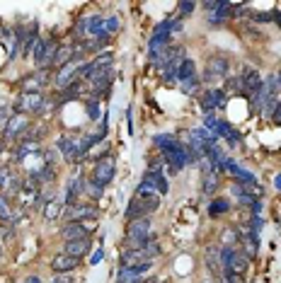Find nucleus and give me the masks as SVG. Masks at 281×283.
<instances>
[{
  "label": "nucleus",
  "instance_id": "obj_1",
  "mask_svg": "<svg viewBox=\"0 0 281 283\" xmlns=\"http://www.w3.org/2000/svg\"><path fill=\"white\" fill-rule=\"evenodd\" d=\"M160 208V196H140L136 194L133 198L129 201V206H126V220H140V218H148L153 211H158Z\"/></svg>",
  "mask_w": 281,
  "mask_h": 283
},
{
  "label": "nucleus",
  "instance_id": "obj_2",
  "mask_svg": "<svg viewBox=\"0 0 281 283\" xmlns=\"http://www.w3.org/2000/svg\"><path fill=\"white\" fill-rule=\"evenodd\" d=\"M170 191V182H167V177L162 172H148L143 174V179L138 182V186H136V194L140 196H165Z\"/></svg>",
  "mask_w": 281,
  "mask_h": 283
},
{
  "label": "nucleus",
  "instance_id": "obj_3",
  "mask_svg": "<svg viewBox=\"0 0 281 283\" xmlns=\"http://www.w3.org/2000/svg\"><path fill=\"white\" fill-rule=\"evenodd\" d=\"M250 259L238 250V247H226L221 245V271H233V273H242L248 271Z\"/></svg>",
  "mask_w": 281,
  "mask_h": 283
},
{
  "label": "nucleus",
  "instance_id": "obj_4",
  "mask_svg": "<svg viewBox=\"0 0 281 283\" xmlns=\"http://www.w3.org/2000/svg\"><path fill=\"white\" fill-rule=\"evenodd\" d=\"M151 239L153 237H151V220H148V218L131 220L129 230H126V242H129V250H143Z\"/></svg>",
  "mask_w": 281,
  "mask_h": 283
},
{
  "label": "nucleus",
  "instance_id": "obj_5",
  "mask_svg": "<svg viewBox=\"0 0 281 283\" xmlns=\"http://www.w3.org/2000/svg\"><path fill=\"white\" fill-rule=\"evenodd\" d=\"M15 109L20 114H39L46 109V95L42 92H22L17 102H15Z\"/></svg>",
  "mask_w": 281,
  "mask_h": 283
},
{
  "label": "nucleus",
  "instance_id": "obj_6",
  "mask_svg": "<svg viewBox=\"0 0 281 283\" xmlns=\"http://www.w3.org/2000/svg\"><path fill=\"white\" fill-rule=\"evenodd\" d=\"M97 216H99V211L95 204H80V201H78L76 206L63 208L65 223H85V220H95Z\"/></svg>",
  "mask_w": 281,
  "mask_h": 283
},
{
  "label": "nucleus",
  "instance_id": "obj_7",
  "mask_svg": "<svg viewBox=\"0 0 281 283\" xmlns=\"http://www.w3.org/2000/svg\"><path fill=\"white\" fill-rule=\"evenodd\" d=\"M228 77V58L226 56H211L206 61V70L201 75V83H216Z\"/></svg>",
  "mask_w": 281,
  "mask_h": 283
},
{
  "label": "nucleus",
  "instance_id": "obj_8",
  "mask_svg": "<svg viewBox=\"0 0 281 283\" xmlns=\"http://www.w3.org/2000/svg\"><path fill=\"white\" fill-rule=\"evenodd\" d=\"M201 102V109H204V114H214L216 109H223L228 102V95L223 87H211V90H206L204 95L199 97Z\"/></svg>",
  "mask_w": 281,
  "mask_h": 283
},
{
  "label": "nucleus",
  "instance_id": "obj_9",
  "mask_svg": "<svg viewBox=\"0 0 281 283\" xmlns=\"http://www.w3.org/2000/svg\"><path fill=\"white\" fill-rule=\"evenodd\" d=\"M114 174H117V163H114V157L107 155V157H102L97 165H95V170H92V182H97L99 186H107L112 179H114Z\"/></svg>",
  "mask_w": 281,
  "mask_h": 283
},
{
  "label": "nucleus",
  "instance_id": "obj_10",
  "mask_svg": "<svg viewBox=\"0 0 281 283\" xmlns=\"http://www.w3.org/2000/svg\"><path fill=\"white\" fill-rule=\"evenodd\" d=\"M95 230H92V223H65V228L61 230V237L65 242H76V239H90Z\"/></svg>",
  "mask_w": 281,
  "mask_h": 283
},
{
  "label": "nucleus",
  "instance_id": "obj_11",
  "mask_svg": "<svg viewBox=\"0 0 281 283\" xmlns=\"http://www.w3.org/2000/svg\"><path fill=\"white\" fill-rule=\"evenodd\" d=\"M24 131H29V119L24 114H15L8 124V129L3 131V136L8 141H17V138H24Z\"/></svg>",
  "mask_w": 281,
  "mask_h": 283
},
{
  "label": "nucleus",
  "instance_id": "obj_12",
  "mask_svg": "<svg viewBox=\"0 0 281 283\" xmlns=\"http://www.w3.org/2000/svg\"><path fill=\"white\" fill-rule=\"evenodd\" d=\"M56 145H58V152L63 155V160H68V163H73V165L83 163L80 160V152H78V138H73V136H61Z\"/></svg>",
  "mask_w": 281,
  "mask_h": 283
},
{
  "label": "nucleus",
  "instance_id": "obj_13",
  "mask_svg": "<svg viewBox=\"0 0 281 283\" xmlns=\"http://www.w3.org/2000/svg\"><path fill=\"white\" fill-rule=\"evenodd\" d=\"M240 80H242V90H245V97H252L257 90L262 87V83H264V77L260 75V70L257 68H245L242 70V75H240Z\"/></svg>",
  "mask_w": 281,
  "mask_h": 283
},
{
  "label": "nucleus",
  "instance_id": "obj_14",
  "mask_svg": "<svg viewBox=\"0 0 281 283\" xmlns=\"http://www.w3.org/2000/svg\"><path fill=\"white\" fill-rule=\"evenodd\" d=\"M80 261L83 259H78V257H71V254L61 252V254H56L54 259H51V269H54V273H71L80 266Z\"/></svg>",
  "mask_w": 281,
  "mask_h": 283
},
{
  "label": "nucleus",
  "instance_id": "obj_15",
  "mask_svg": "<svg viewBox=\"0 0 281 283\" xmlns=\"http://www.w3.org/2000/svg\"><path fill=\"white\" fill-rule=\"evenodd\" d=\"M49 85V70H37L29 77H24V92H42Z\"/></svg>",
  "mask_w": 281,
  "mask_h": 283
},
{
  "label": "nucleus",
  "instance_id": "obj_16",
  "mask_svg": "<svg viewBox=\"0 0 281 283\" xmlns=\"http://www.w3.org/2000/svg\"><path fill=\"white\" fill-rule=\"evenodd\" d=\"M87 34H92V39H97V36H109L107 34V15H90V17H87Z\"/></svg>",
  "mask_w": 281,
  "mask_h": 283
},
{
  "label": "nucleus",
  "instance_id": "obj_17",
  "mask_svg": "<svg viewBox=\"0 0 281 283\" xmlns=\"http://www.w3.org/2000/svg\"><path fill=\"white\" fill-rule=\"evenodd\" d=\"M119 261H121V266H138V264H146V261H151V259L146 257L143 250H124Z\"/></svg>",
  "mask_w": 281,
  "mask_h": 283
},
{
  "label": "nucleus",
  "instance_id": "obj_18",
  "mask_svg": "<svg viewBox=\"0 0 281 283\" xmlns=\"http://www.w3.org/2000/svg\"><path fill=\"white\" fill-rule=\"evenodd\" d=\"M90 250H92L90 239H76V242H65V245H63V252H65V254L78 257V259H83V257H85Z\"/></svg>",
  "mask_w": 281,
  "mask_h": 283
},
{
  "label": "nucleus",
  "instance_id": "obj_19",
  "mask_svg": "<svg viewBox=\"0 0 281 283\" xmlns=\"http://www.w3.org/2000/svg\"><path fill=\"white\" fill-rule=\"evenodd\" d=\"M230 194L235 196V201H238L240 206H248V208H252V204L257 201V196L252 194L248 186H240V184H233V186H230Z\"/></svg>",
  "mask_w": 281,
  "mask_h": 283
},
{
  "label": "nucleus",
  "instance_id": "obj_20",
  "mask_svg": "<svg viewBox=\"0 0 281 283\" xmlns=\"http://www.w3.org/2000/svg\"><path fill=\"white\" fill-rule=\"evenodd\" d=\"M63 198H51V201H46V204H44V218H46V220H56V218H61L63 216Z\"/></svg>",
  "mask_w": 281,
  "mask_h": 283
},
{
  "label": "nucleus",
  "instance_id": "obj_21",
  "mask_svg": "<svg viewBox=\"0 0 281 283\" xmlns=\"http://www.w3.org/2000/svg\"><path fill=\"white\" fill-rule=\"evenodd\" d=\"M192 77H196V63L192 58H184L182 63H180V68H177V83L182 85V83L192 80Z\"/></svg>",
  "mask_w": 281,
  "mask_h": 283
},
{
  "label": "nucleus",
  "instance_id": "obj_22",
  "mask_svg": "<svg viewBox=\"0 0 281 283\" xmlns=\"http://www.w3.org/2000/svg\"><path fill=\"white\" fill-rule=\"evenodd\" d=\"M22 186L20 182L12 177L10 170H0V191H10V194H17Z\"/></svg>",
  "mask_w": 281,
  "mask_h": 283
},
{
  "label": "nucleus",
  "instance_id": "obj_23",
  "mask_svg": "<svg viewBox=\"0 0 281 283\" xmlns=\"http://www.w3.org/2000/svg\"><path fill=\"white\" fill-rule=\"evenodd\" d=\"M228 211H230V201L223 198V196H218V198H214L208 204V218H221V216H226Z\"/></svg>",
  "mask_w": 281,
  "mask_h": 283
},
{
  "label": "nucleus",
  "instance_id": "obj_24",
  "mask_svg": "<svg viewBox=\"0 0 281 283\" xmlns=\"http://www.w3.org/2000/svg\"><path fill=\"white\" fill-rule=\"evenodd\" d=\"M153 143L160 148V152H165V150H172L174 145H180V138L172 136V133H158V136L153 138Z\"/></svg>",
  "mask_w": 281,
  "mask_h": 283
},
{
  "label": "nucleus",
  "instance_id": "obj_25",
  "mask_svg": "<svg viewBox=\"0 0 281 283\" xmlns=\"http://www.w3.org/2000/svg\"><path fill=\"white\" fill-rule=\"evenodd\" d=\"M206 266L211 273H221V250L218 247H206Z\"/></svg>",
  "mask_w": 281,
  "mask_h": 283
},
{
  "label": "nucleus",
  "instance_id": "obj_26",
  "mask_svg": "<svg viewBox=\"0 0 281 283\" xmlns=\"http://www.w3.org/2000/svg\"><path fill=\"white\" fill-rule=\"evenodd\" d=\"M218 182H221V174H218V172L201 177V191H204V196H214V194H216V191H218Z\"/></svg>",
  "mask_w": 281,
  "mask_h": 283
},
{
  "label": "nucleus",
  "instance_id": "obj_27",
  "mask_svg": "<svg viewBox=\"0 0 281 283\" xmlns=\"http://www.w3.org/2000/svg\"><path fill=\"white\" fill-rule=\"evenodd\" d=\"M226 95H230V92H240L242 97H245V90H242V80H240V75L235 77V75H228L226 77Z\"/></svg>",
  "mask_w": 281,
  "mask_h": 283
},
{
  "label": "nucleus",
  "instance_id": "obj_28",
  "mask_svg": "<svg viewBox=\"0 0 281 283\" xmlns=\"http://www.w3.org/2000/svg\"><path fill=\"white\" fill-rule=\"evenodd\" d=\"M196 167H199L201 177H206V174H214V172H216V165H214V160H211L208 155H201V157L196 160Z\"/></svg>",
  "mask_w": 281,
  "mask_h": 283
},
{
  "label": "nucleus",
  "instance_id": "obj_29",
  "mask_svg": "<svg viewBox=\"0 0 281 283\" xmlns=\"http://www.w3.org/2000/svg\"><path fill=\"white\" fill-rule=\"evenodd\" d=\"M238 239H240V230L226 228V232H223V245L226 247H238Z\"/></svg>",
  "mask_w": 281,
  "mask_h": 283
},
{
  "label": "nucleus",
  "instance_id": "obj_30",
  "mask_svg": "<svg viewBox=\"0 0 281 283\" xmlns=\"http://www.w3.org/2000/svg\"><path fill=\"white\" fill-rule=\"evenodd\" d=\"M199 87H201V80H199V75H196V77H192V80L182 83V85H180V90H182V92H187V95H194Z\"/></svg>",
  "mask_w": 281,
  "mask_h": 283
},
{
  "label": "nucleus",
  "instance_id": "obj_31",
  "mask_svg": "<svg viewBox=\"0 0 281 283\" xmlns=\"http://www.w3.org/2000/svg\"><path fill=\"white\" fill-rule=\"evenodd\" d=\"M194 10H196V3L184 0V3H180V5H177V17H189Z\"/></svg>",
  "mask_w": 281,
  "mask_h": 283
},
{
  "label": "nucleus",
  "instance_id": "obj_32",
  "mask_svg": "<svg viewBox=\"0 0 281 283\" xmlns=\"http://www.w3.org/2000/svg\"><path fill=\"white\" fill-rule=\"evenodd\" d=\"M85 191L92 196V198H102V194H104V186H99L97 182H92V179H90V182H87V186H85Z\"/></svg>",
  "mask_w": 281,
  "mask_h": 283
},
{
  "label": "nucleus",
  "instance_id": "obj_33",
  "mask_svg": "<svg viewBox=\"0 0 281 283\" xmlns=\"http://www.w3.org/2000/svg\"><path fill=\"white\" fill-rule=\"evenodd\" d=\"M218 278H221V283H245L240 273H233V271H221Z\"/></svg>",
  "mask_w": 281,
  "mask_h": 283
},
{
  "label": "nucleus",
  "instance_id": "obj_34",
  "mask_svg": "<svg viewBox=\"0 0 281 283\" xmlns=\"http://www.w3.org/2000/svg\"><path fill=\"white\" fill-rule=\"evenodd\" d=\"M0 220H5V223H12V220H15L10 206L5 204V198H3V196H0Z\"/></svg>",
  "mask_w": 281,
  "mask_h": 283
},
{
  "label": "nucleus",
  "instance_id": "obj_35",
  "mask_svg": "<svg viewBox=\"0 0 281 283\" xmlns=\"http://www.w3.org/2000/svg\"><path fill=\"white\" fill-rule=\"evenodd\" d=\"M143 252H146V257H148V259L153 261L155 257H158V254H160V245H158L155 239H151V242H148V245L143 247Z\"/></svg>",
  "mask_w": 281,
  "mask_h": 283
},
{
  "label": "nucleus",
  "instance_id": "obj_36",
  "mask_svg": "<svg viewBox=\"0 0 281 283\" xmlns=\"http://www.w3.org/2000/svg\"><path fill=\"white\" fill-rule=\"evenodd\" d=\"M12 116H15V114H10V107H0V133L8 129V124H10Z\"/></svg>",
  "mask_w": 281,
  "mask_h": 283
},
{
  "label": "nucleus",
  "instance_id": "obj_37",
  "mask_svg": "<svg viewBox=\"0 0 281 283\" xmlns=\"http://www.w3.org/2000/svg\"><path fill=\"white\" fill-rule=\"evenodd\" d=\"M119 27H121L119 17H117V15H107V34H109V36L119 32Z\"/></svg>",
  "mask_w": 281,
  "mask_h": 283
},
{
  "label": "nucleus",
  "instance_id": "obj_38",
  "mask_svg": "<svg viewBox=\"0 0 281 283\" xmlns=\"http://www.w3.org/2000/svg\"><path fill=\"white\" fill-rule=\"evenodd\" d=\"M87 111H90V119H99V114H102V107H99L97 99H87Z\"/></svg>",
  "mask_w": 281,
  "mask_h": 283
},
{
  "label": "nucleus",
  "instance_id": "obj_39",
  "mask_svg": "<svg viewBox=\"0 0 281 283\" xmlns=\"http://www.w3.org/2000/svg\"><path fill=\"white\" fill-rule=\"evenodd\" d=\"M226 141H228V145H230V148H235V145H238V143L242 141V136H240V131H235V129H233L230 133H228V138H226Z\"/></svg>",
  "mask_w": 281,
  "mask_h": 283
},
{
  "label": "nucleus",
  "instance_id": "obj_40",
  "mask_svg": "<svg viewBox=\"0 0 281 283\" xmlns=\"http://www.w3.org/2000/svg\"><path fill=\"white\" fill-rule=\"evenodd\" d=\"M102 257H104V250H95V254L90 257V264H99V261H102Z\"/></svg>",
  "mask_w": 281,
  "mask_h": 283
},
{
  "label": "nucleus",
  "instance_id": "obj_41",
  "mask_svg": "<svg viewBox=\"0 0 281 283\" xmlns=\"http://www.w3.org/2000/svg\"><path fill=\"white\" fill-rule=\"evenodd\" d=\"M271 22H274L276 27H281V10H276V8L271 10Z\"/></svg>",
  "mask_w": 281,
  "mask_h": 283
},
{
  "label": "nucleus",
  "instance_id": "obj_42",
  "mask_svg": "<svg viewBox=\"0 0 281 283\" xmlns=\"http://www.w3.org/2000/svg\"><path fill=\"white\" fill-rule=\"evenodd\" d=\"M271 119H274V124L281 126V99H279V104H276V109H274V116H271Z\"/></svg>",
  "mask_w": 281,
  "mask_h": 283
},
{
  "label": "nucleus",
  "instance_id": "obj_43",
  "mask_svg": "<svg viewBox=\"0 0 281 283\" xmlns=\"http://www.w3.org/2000/svg\"><path fill=\"white\" fill-rule=\"evenodd\" d=\"M20 283H44V281L39 278V276H27V278H24V281H20Z\"/></svg>",
  "mask_w": 281,
  "mask_h": 283
},
{
  "label": "nucleus",
  "instance_id": "obj_44",
  "mask_svg": "<svg viewBox=\"0 0 281 283\" xmlns=\"http://www.w3.org/2000/svg\"><path fill=\"white\" fill-rule=\"evenodd\" d=\"M143 283H160V278H158V276H146Z\"/></svg>",
  "mask_w": 281,
  "mask_h": 283
},
{
  "label": "nucleus",
  "instance_id": "obj_45",
  "mask_svg": "<svg viewBox=\"0 0 281 283\" xmlns=\"http://www.w3.org/2000/svg\"><path fill=\"white\" fill-rule=\"evenodd\" d=\"M274 186H276V189H279V191H281V172L276 174V177H274Z\"/></svg>",
  "mask_w": 281,
  "mask_h": 283
},
{
  "label": "nucleus",
  "instance_id": "obj_46",
  "mask_svg": "<svg viewBox=\"0 0 281 283\" xmlns=\"http://www.w3.org/2000/svg\"><path fill=\"white\" fill-rule=\"evenodd\" d=\"M3 148H5V145H3V143H0V155H3Z\"/></svg>",
  "mask_w": 281,
  "mask_h": 283
},
{
  "label": "nucleus",
  "instance_id": "obj_47",
  "mask_svg": "<svg viewBox=\"0 0 281 283\" xmlns=\"http://www.w3.org/2000/svg\"><path fill=\"white\" fill-rule=\"evenodd\" d=\"M54 283H65V281H61V278H56V281Z\"/></svg>",
  "mask_w": 281,
  "mask_h": 283
},
{
  "label": "nucleus",
  "instance_id": "obj_48",
  "mask_svg": "<svg viewBox=\"0 0 281 283\" xmlns=\"http://www.w3.org/2000/svg\"><path fill=\"white\" fill-rule=\"evenodd\" d=\"M204 283H211V281H204Z\"/></svg>",
  "mask_w": 281,
  "mask_h": 283
}]
</instances>
